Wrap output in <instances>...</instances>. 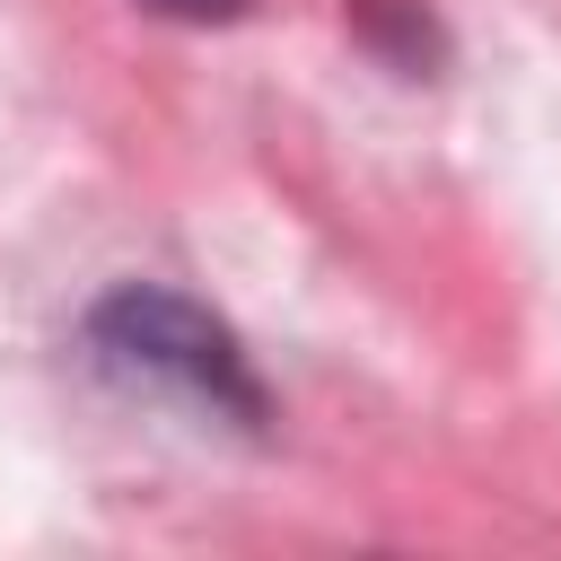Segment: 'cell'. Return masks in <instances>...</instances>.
Wrapping results in <instances>:
<instances>
[{"mask_svg":"<svg viewBox=\"0 0 561 561\" xmlns=\"http://www.w3.org/2000/svg\"><path fill=\"white\" fill-rule=\"evenodd\" d=\"M88 351L114 368V377H158L193 403H210L219 421H237L245 438L272 430V394L245 359V342L184 289H158V280H114L96 307H88Z\"/></svg>","mask_w":561,"mask_h":561,"instance_id":"1","label":"cell"},{"mask_svg":"<svg viewBox=\"0 0 561 561\" xmlns=\"http://www.w3.org/2000/svg\"><path fill=\"white\" fill-rule=\"evenodd\" d=\"M342 18H351V35H359L386 70H403V79H438V61H447V26H438L421 0H342Z\"/></svg>","mask_w":561,"mask_h":561,"instance_id":"2","label":"cell"},{"mask_svg":"<svg viewBox=\"0 0 561 561\" xmlns=\"http://www.w3.org/2000/svg\"><path fill=\"white\" fill-rule=\"evenodd\" d=\"M149 18H175V26H228V18H245L254 0H140Z\"/></svg>","mask_w":561,"mask_h":561,"instance_id":"3","label":"cell"}]
</instances>
